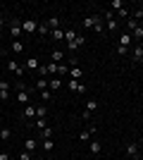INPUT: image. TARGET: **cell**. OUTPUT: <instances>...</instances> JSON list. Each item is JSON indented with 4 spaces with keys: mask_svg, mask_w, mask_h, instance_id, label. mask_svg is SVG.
Listing matches in <instances>:
<instances>
[{
    "mask_svg": "<svg viewBox=\"0 0 143 160\" xmlns=\"http://www.w3.org/2000/svg\"><path fill=\"white\" fill-rule=\"evenodd\" d=\"M81 24H83L86 29H93L95 33L105 31V22H102V17H98V14H93V17H83Z\"/></svg>",
    "mask_w": 143,
    "mask_h": 160,
    "instance_id": "cell-1",
    "label": "cell"
},
{
    "mask_svg": "<svg viewBox=\"0 0 143 160\" xmlns=\"http://www.w3.org/2000/svg\"><path fill=\"white\" fill-rule=\"evenodd\" d=\"M126 155H129V160L141 158V146H138V141H129V143H126Z\"/></svg>",
    "mask_w": 143,
    "mask_h": 160,
    "instance_id": "cell-2",
    "label": "cell"
},
{
    "mask_svg": "<svg viewBox=\"0 0 143 160\" xmlns=\"http://www.w3.org/2000/svg\"><path fill=\"white\" fill-rule=\"evenodd\" d=\"M21 33H24V31H21V22L14 17V19L10 22V36H12V41H19Z\"/></svg>",
    "mask_w": 143,
    "mask_h": 160,
    "instance_id": "cell-3",
    "label": "cell"
},
{
    "mask_svg": "<svg viewBox=\"0 0 143 160\" xmlns=\"http://www.w3.org/2000/svg\"><path fill=\"white\" fill-rule=\"evenodd\" d=\"M64 86H67L69 91H72V93H86V86H83L81 81H76V79H69L67 84H64Z\"/></svg>",
    "mask_w": 143,
    "mask_h": 160,
    "instance_id": "cell-4",
    "label": "cell"
},
{
    "mask_svg": "<svg viewBox=\"0 0 143 160\" xmlns=\"http://www.w3.org/2000/svg\"><path fill=\"white\" fill-rule=\"evenodd\" d=\"M7 72H12L14 77H19V79H21V77H24V67H21L19 62L10 60V62H7Z\"/></svg>",
    "mask_w": 143,
    "mask_h": 160,
    "instance_id": "cell-5",
    "label": "cell"
},
{
    "mask_svg": "<svg viewBox=\"0 0 143 160\" xmlns=\"http://www.w3.org/2000/svg\"><path fill=\"white\" fill-rule=\"evenodd\" d=\"M105 29H107L110 33H115L117 29H119V22H117V19H115V17H112V14H110V12L105 14Z\"/></svg>",
    "mask_w": 143,
    "mask_h": 160,
    "instance_id": "cell-6",
    "label": "cell"
},
{
    "mask_svg": "<svg viewBox=\"0 0 143 160\" xmlns=\"http://www.w3.org/2000/svg\"><path fill=\"white\" fill-rule=\"evenodd\" d=\"M21 31H24V33H34V31H38V22H34V19H24V22H21Z\"/></svg>",
    "mask_w": 143,
    "mask_h": 160,
    "instance_id": "cell-7",
    "label": "cell"
},
{
    "mask_svg": "<svg viewBox=\"0 0 143 160\" xmlns=\"http://www.w3.org/2000/svg\"><path fill=\"white\" fill-rule=\"evenodd\" d=\"M38 67H41V62H38V58H34V55L24 60V69H29V72H36Z\"/></svg>",
    "mask_w": 143,
    "mask_h": 160,
    "instance_id": "cell-8",
    "label": "cell"
},
{
    "mask_svg": "<svg viewBox=\"0 0 143 160\" xmlns=\"http://www.w3.org/2000/svg\"><path fill=\"white\" fill-rule=\"evenodd\" d=\"M17 103H24V108L31 105V93H29L26 88H21L19 93H17Z\"/></svg>",
    "mask_w": 143,
    "mask_h": 160,
    "instance_id": "cell-9",
    "label": "cell"
},
{
    "mask_svg": "<svg viewBox=\"0 0 143 160\" xmlns=\"http://www.w3.org/2000/svg\"><path fill=\"white\" fill-rule=\"evenodd\" d=\"M64 86V81L60 79V77H50V79H48V88H50V91H57V88H62Z\"/></svg>",
    "mask_w": 143,
    "mask_h": 160,
    "instance_id": "cell-10",
    "label": "cell"
},
{
    "mask_svg": "<svg viewBox=\"0 0 143 160\" xmlns=\"http://www.w3.org/2000/svg\"><path fill=\"white\" fill-rule=\"evenodd\" d=\"M81 46H83V36H81V33H79L74 43H69V46H67V50H69V53H76V50H79V48H81Z\"/></svg>",
    "mask_w": 143,
    "mask_h": 160,
    "instance_id": "cell-11",
    "label": "cell"
},
{
    "mask_svg": "<svg viewBox=\"0 0 143 160\" xmlns=\"http://www.w3.org/2000/svg\"><path fill=\"white\" fill-rule=\"evenodd\" d=\"M76 36H79V33H76V29H67V31H64V43H74L76 41Z\"/></svg>",
    "mask_w": 143,
    "mask_h": 160,
    "instance_id": "cell-12",
    "label": "cell"
},
{
    "mask_svg": "<svg viewBox=\"0 0 143 160\" xmlns=\"http://www.w3.org/2000/svg\"><path fill=\"white\" fill-rule=\"evenodd\" d=\"M62 60H64V53H62V50H53V53H50V62L62 65Z\"/></svg>",
    "mask_w": 143,
    "mask_h": 160,
    "instance_id": "cell-13",
    "label": "cell"
},
{
    "mask_svg": "<svg viewBox=\"0 0 143 160\" xmlns=\"http://www.w3.org/2000/svg\"><path fill=\"white\" fill-rule=\"evenodd\" d=\"M83 72H81V67H69V79H76V81H81Z\"/></svg>",
    "mask_w": 143,
    "mask_h": 160,
    "instance_id": "cell-14",
    "label": "cell"
},
{
    "mask_svg": "<svg viewBox=\"0 0 143 160\" xmlns=\"http://www.w3.org/2000/svg\"><path fill=\"white\" fill-rule=\"evenodd\" d=\"M50 36H53L55 43H62V41H64V31H62V29H53V31H50Z\"/></svg>",
    "mask_w": 143,
    "mask_h": 160,
    "instance_id": "cell-15",
    "label": "cell"
},
{
    "mask_svg": "<svg viewBox=\"0 0 143 160\" xmlns=\"http://www.w3.org/2000/svg\"><path fill=\"white\" fill-rule=\"evenodd\" d=\"M53 134H55L53 127H45V129H41V132H38V136H41V141H45V139H53Z\"/></svg>",
    "mask_w": 143,
    "mask_h": 160,
    "instance_id": "cell-16",
    "label": "cell"
},
{
    "mask_svg": "<svg viewBox=\"0 0 143 160\" xmlns=\"http://www.w3.org/2000/svg\"><path fill=\"white\" fill-rule=\"evenodd\" d=\"M36 146H38V141H36V139H26V141H24V151H29V153H34Z\"/></svg>",
    "mask_w": 143,
    "mask_h": 160,
    "instance_id": "cell-17",
    "label": "cell"
},
{
    "mask_svg": "<svg viewBox=\"0 0 143 160\" xmlns=\"http://www.w3.org/2000/svg\"><path fill=\"white\" fill-rule=\"evenodd\" d=\"M12 139V129L10 127H0V141H10Z\"/></svg>",
    "mask_w": 143,
    "mask_h": 160,
    "instance_id": "cell-18",
    "label": "cell"
},
{
    "mask_svg": "<svg viewBox=\"0 0 143 160\" xmlns=\"http://www.w3.org/2000/svg\"><path fill=\"white\" fill-rule=\"evenodd\" d=\"M141 58H143V43L136 46V48H134V53H131V60H134V62H138Z\"/></svg>",
    "mask_w": 143,
    "mask_h": 160,
    "instance_id": "cell-19",
    "label": "cell"
},
{
    "mask_svg": "<svg viewBox=\"0 0 143 160\" xmlns=\"http://www.w3.org/2000/svg\"><path fill=\"white\" fill-rule=\"evenodd\" d=\"M91 153H93V155H100V153H102L100 141H91Z\"/></svg>",
    "mask_w": 143,
    "mask_h": 160,
    "instance_id": "cell-20",
    "label": "cell"
},
{
    "mask_svg": "<svg viewBox=\"0 0 143 160\" xmlns=\"http://www.w3.org/2000/svg\"><path fill=\"white\" fill-rule=\"evenodd\" d=\"M24 117H26V120L36 117V105H26V108H24Z\"/></svg>",
    "mask_w": 143,
    "mask_h": 160,
    "instance_id": "cell-21",
    "label": "cell"
},
{
    "mask_svg": "<svg viewBox=\"0 0 143 160\" xmlns=\"http://www.w3.org/2000/svg\"><path fill=\"white\" fill-rule=\"evenodd\" d=\"M36 88H38V91H45L48 88V79H43V77H38V79H36V84H34Z\"/></svg>",
    "mask_w": 143,
    "mask_h": 160,
    "instance_id": "cell-22",
    "label": "cell"
},
{
    "mask_svg": "<svg viewBox=\"0 0 143 160\" xmlns=\"http://www.w3.org/2000/svg\"><path fill=\"white\" fill-rule=\"evenodd\" d=\"M48 27H50V31H53V29H62L60 27V17H50V19H48Z\"/></svg>",
    "mask_w": 143,
    "mask_h": 160,
    "instance_id": "cell-23",
    "label": "cell"
},
{
    "mask_svg": "<svg viewBox=\"0 0 143 160\" xmlns=\"http://www.w3.org/2000/svg\"><path fill=\"white\" fill-rule=\"evenodd\" d=\"M129 43H131V33L126 31V33H122V36H119V46H124V48H126Z\"/></svg>",
    "mask_w": 143,
    "mask_h": 160,
    "instance_id": "cell-24",
    "label": "cell"
},
{
    "mask_svg": "<svg viewBox=\"0 0 143 160\" xmlns=\"http://www.w3.org/2000/svg\"><path fill=\"white\" fill-rule=\"evenodd\" d=\"M38 33H41V36H50V27H48V22L38 24Z\"/></svg>",
    "mask_w": 143,
    "mask_h": 160,
    "instance_id": "cell-25",
    "label": "cell"
},
{
    "mask_svg": "<svg viewBox=\"0 0 143 160\" xmlns=\"http://www.w3.org/2000/svg\"><path fill=\"white\" fill-rule=\"evenodd\" d=\"M110 10H117V12L124 10V0H112V2H110Z\"/></svg>",
    "mask_w": 143,
    "mask_h": 160,
    "instance_id": "cell-26",
    "label": "cell"
},
{
    "mask_svg": "<svg viewBox=\"0 0 143 160\" xmlns=\"http://www.w3.org/2000/svg\"><path fill=\"white\" fill-rule=\"evenodd\" d=\"M45 112H48L45 105H38L36 108V120H45Z\"/></svg>",
    "mask_w": 143,
    "mask_h": 160,
    "instance_id": "cell-27",
    "label": "cell"
},
{
    "mask_svg": "<svg viewBox=\"0 0 143 160\" xmlns=\"http://www.w3.org/2000/svg\"><path fill=\"white\" fill-rule=\"evenodd\" d=\"M64 74H69V65H57V77H64Z\"/></svg>",
    "mask_w": 143,
    "mask_h": 160,
    "instance_id": "cell-28",
    "label": "cell"
},
{
    "mask_svg": "<svg viewBox=\"0 0 143 160\" xmlns=\"http://www.w3.org/2000/svg\"><path fill=\"white\" fill-rule=\"evenodd\" d=\"M131 38H136V41H143V29H141V27H136L134 31H131Z\"/></svg>",
    "mask_w": 143,
    "mask_h": 160,
    "instance_id": "cell-29",
    "label": "cell"
},
{
    "mask_svg": "<svg viewBox=\"0 0 143 160\" xmlns=\"http://www.w3.org/2000/svg\"><path fill=\"white\" fill-rule=\"evenodd\" d=\"M53 148H55V143L50 139H45L43 141V151H45V153H53Z\"/></svg>",
    "mask_w": 143,
    "mask_h": 160,
    "instance_id": "cell-30",
    "label": "cell"
},
{
    "mask_svg": "<svg viewBox=\"0 0 143 160\" xmlns=\"http://www.w3.org/2000/svg\"><path fill=\"white\" fill-rule=\"evenodd\" d=\"M12 50L14 53H21V50H24V43H21V41H12Z\"/></svg>",
    "mask_w": 143,
    "mask_h": 160,
    "instance_id": "cell-31",
    "label": "cell"
},
{
    "mask_svg": "<svg viewBox=\"0 0 143 160\" xmlns=\"http://www.w3.org/2000/svg\"><path fill=\"white\" fill-rule=\"evenodd\" d=\"M126 27H129V33H131L134 29L138 27V22H136V19H131V17H129V19H126Z\"/></svg>",
    "mask_w": 143,
    "mask_h": 160,
    "instance_id": "cell-32",
    "label": "cell"
},
{
    "mask_svg": "<svg viewBox=\"0 0 143 160\" xmlns=\"http://www.w3.org/2000/svg\"><path fill=\"white\" fill-rule=\"evenodd\" d=\"M50 96H53V93H50V88L41 91V100H43V103H48V100H50Z\"/></svg>",
    "mask_w": 143,
    "mask_h": 160,
    "instance_id": "cell-33",
    "label": "cell"
},
{
    "mask_svg": "<svg viewBox=\"0 0 143 160\" xmlns=\"http://www.w3.org/2000/svg\"><path fill=\"white\" fill-rule=\"evenodd\" d=\"M95 108H98V103H95V100H88V103H86V112H93Z\"/></svg>",
    "mask_w": 143,
    "mask_h": 160,
    "instance_id": "cell-34",
    "label": "cell"
},
{
    "mask_svg": "<svg viewBox=\"0 0 143 160\" xmlns=\"http://www.w3.org/2000/svg\"><path fill=\"white\" fill-rule=\"evenodd\" d=\"M34 124L38 127V132H41V129H45V127H48V120H36Z\"/></svg>",
    "mask_w": 143,
    "mask_h": 160,
    "instance_id": "cell-35",
    "label": "cell"
},
{
    "mask_svg": "<svg viewBox=\"0 0 143 160\" xmlns=\"http://www.w3.org/2000/svg\"><path fill=\"white\" fill-rule=\"evenodd\" d=\"M79 139H81V141H88L91 139V132H88V129H83V132L79 134Z\"/></svg>",
    "mask_w": 143,
    "mask_h": 160,
    "instance_id": "cell-36",
    "label": "cell"
},
{
    "mask_svg": "<svg viewBox=\"0 0 143 160\" xmlns=\"http://www.w3.org/2000/svg\"><path fill=\"white\" fill-rule=\"evenodd\" d=\"M19 160H34V158H31V153H29V151H21V153H19Z\"/></svg>",
    "mask_w": 143,
    "mask_h": 160,
    "instance_id": "cell-37",
    "label": "cell"
},
{
    "mask_svg": "<svg viewBox=\"0 0 143 160\" xmlns=\"http://www.w3.org/2000/svg\"><path fill=\"white\" fill-rule=\"evenodd\" d=\"M0 91H10V81L0 79Z\"/></svg>",
    "mask_w": 143,
    "mask_h": 160,
    "instance_id": "cell-38",
    "label": "cell"
},
{
    "mask_svg": "<svg viewBox=\"0 0 143 160\" xmlns=\"http://www.w3.org/2000/svg\"><path fill=\"white\" fill-rule=\"evenodd\" d=\"M117 14H119L122 19H129V10H126V7H124V10H119V12H117Z\"/></svg>",
    "mask_w": 143,
    "mask_h": 160,
    "instance_id": "cell-39",
    "label": "cell"
},
{
    "mask_svg": "<svg viewBox=\"0 0 143 160\" xmlns=\"http://www.w3.org/2000/svg\"><path fill=\"white\" fill-rule=\"evenodd\" d=\"M117 53H119V55H126V53H129V48H124V46H117Z\"/></svg>",
    "mask_w": 143,
    "mask_h": 160,
    "instance_id": "cell-40",
    "label": "cell"
},
{
    "mask_svg": "<svg viewBox=\"0 0 143 160\" xmlns=\"http://www.w3.org/2000/svg\"><path fill=\"white\" fill-rule=\"evenodd\" d=\"M0 100H10V91H0Z\"/></svg>",
    "mask_w": 143,
    "mask_h": 160,
    "instance_id": "cell-41",
    "label": "cell"
},
{
    "mask_svg": "<svg viewBox=\"0 0 143 160\" xmlns=\"http://www.w3.org/2000/svg\"><path fill=\"white\" fill-rule=\"evenodd\" d=\"M0 160H12V158H10L7 153H0Z\"/></svg>",
    "mask_w": 143,
    "mask_h": 160,
    "instance_id": "cell-42",
    "label": "cell"
},
{
    "mask_svg": "<svg viewBox=\"0 0 143 160\" xmlns=\"http://www.w3.org/2000/svg\"><path fill=\"white\" fill-rule=\"evenodd\" d=\"M2 27H5V19H2V17H0V29H2Z\"/></svg>",
    "mask_w": 143,
    "mask_h": 160,
    "instance_id": "cell-43",
    "label": "cell"
},
{
    "mask_svg": "<svg viewBox=\"0 0 143 160\" xmlns=\"http://www.w3.org/2000/svg\"><path fill=\"white\" fill-rule=\"evenodd\" d=\"M138 65H143V58H141V60H138Z\"/></svg>",
    "mask_w": 143,
    "mask_h": 160,
    "instance_id": "cell-44",
    "label": "cell"
},
{
    "mask_svg": "<svg viewBox=\"0 0 143 160\" xmlns=\"http://www.w3.org/2000/svg\"><path fill=\"white\" fill-rule=\"evenodd\" d=\"M0 108H2V100H0Z\"/></svg>",
    "mask_w": 143,
    "mask_h": 160,
    "instance_id": "cell-45",
    "label": "cell"
},
{
    "mask_svg": "<svg viewBox=\"0 0 143 160\" xmlns=\"http://www.w3.org/2000/svg\"><path fill=\"white\" fill-rule=\"evenodd\" d=\"M12 160H19V158H12Z\"/></svg>",
    "mask_w": 143,
    "mask_h": 160,
    "instance_id": "cell-46",
    "label": "cell"
}]
</instances>
